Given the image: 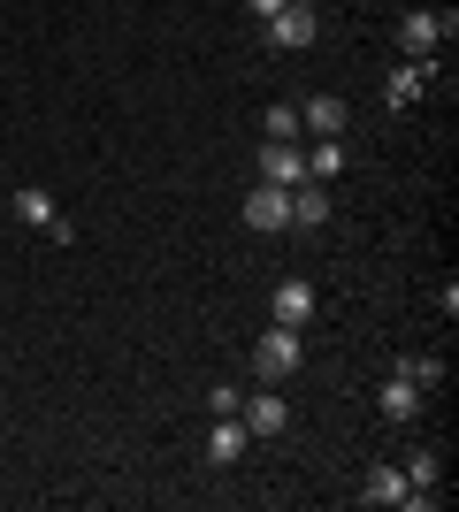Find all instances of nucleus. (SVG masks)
<instances>
[{
    "mask_svg": "<svg viewBox=\"0 0 459 512\" xmlns=\"http://www.w3.org/2000/svg\"><path fill=\"white\" fill-rule=\"evenodd\" d=\"M245 8H253V16H261V23H268V16H284L291 0H245Z\"/></svg>",
    "mask_w": 459,
    "mask_h": 512,
    "instance_id": "6ab92c4d",
    "label": "nucleus"
},
{
    "mask_svg": "<svg viewBox=\"0 0 459 512\" xmlns=\"http://www.w3.org/2000/svg\"><path fill=\"white\" fill-rule=\"evenodd\" d=\"M245 444H253V428H245L238 413H215V428H207V467H238Z\"/></svg>",
    "mask_w": 459,
    "mask_h": 512,
    "instance_id": "1a4fd4ad",
    "label": "nucleus"
},
{
    "mask_svg": "<svg viewBox=\"0 0 459 512\" xmlns=\"http://www.w3.org/2000/svg\"><path fill=\"white\" fill-rule=\"evenodd\" d=\"M238 421L253 428V436H284V428H291V406H284V390H276V383H261L253 398H238Z\"/></svg>",
    "mask_w": 459,
    "mask_h": 512,
    "instance_id": "39448f33",
    "label": "nucleus"
},
{
    "mask_svg": "<svg viewBox=\"0 0 459 512\" xmlns=\"http://www.w3.org/2000/svg\"><path fill=\"white\" fill-rule=\"evenodd\" d=\"M429 77H437V54H429V62H406V69H398V77H391V92H383V100H391V107H414Z\"/></svg>",
    "mask_w": 459,
    "mask_h": 512,
    "instance_id": "ddd939ff",
    "label": "nucleus"
},
{
    "mask_svg": "<svg viewBox=\"0 0 459 512\" xmlns=\"http://www.w3.org/2000/svg\"><path fill=\"white\" fill-rule=\"evenodd\" d=\"M261 184H284V192L306 184V146H299V138H268V146H261Z\"/></svg>",
    "mask_w": 459,
    "mask_h": 512,
    "instance_id": "423d86ee",
    "label": "nucleus"
},
{
    "mask_svg": "<svg viewBox=\"0 0 459 512\" xmlns=\"http://www.w3.org/2000/svg\"><path fill=\"white\" fill-rule=\"evenodd\" d=\"M421 398H429L421 383H406V375H383V390H375V413H383L391 428H406V421H421Z\"/></svg>",
    "mask_w": 459,
    "mask_h": 512,
    "instance_id": "0eeeda50",
    "label": "nucleus"
},
{
    "mask_svg": "<svg viewBox=\"0 0 459 512\" xmlns=\"http://www.w3.org/2000/svg\"><path fill=\"white\" fill-rule=\"evenodd\" d=\"M444 39H452V8H414V16L398 23V46H406V62H429V54H444Z\"/></svg>",
    "mask_w": 459,
    "mask_h": 512,
    "instance_id": "f03ea898",
    "label": "nucleus"
},
{
    "mask_svg": "<svg viewBox=\"0 0 459 512\" xmlns=\"http://www.w3.org/2000/svg\"><path fill=\"white\" fill-rule=\"evenodd\" d=\"M306 176H314V184L345 176V138H314V146H306Z\"/></svg>",
    "mask_w": 459,
    "mask_h": 512,
    "instance_id": "4468645a",
    "label": "nucleus"
},
{
    "mask_svg": "<svg viewBox=\"0 0 459 512\" xmlns=\"http://www.w3.org/2000/svg\"><path fill=\"white\" fill-rule=\"evenodd\" d=\"M314 306H322V299H314V283H306V276H284V283H276V299H268V314L284 321V329H306V321H314Z\"/></svg>",
    "mask_w": 459,
    "mask_h": 512,
    "instance_id": "6e6552de",
    "label": "nucleus"
},
{
    "mask_svg": "<svg viewBox=\"0 0 459 512\" xmlns=\"http://www.w3.org/2000/svg\"><path fill=\"white\" fill-rule=\"evenodd\" d=\"M261 130H268V138H299V107H268Z\"/></svg>",
    "mask_w": 459,
    "mask_h": 512,
    "instance_id": "f3484780",
    "label": "nucleus"
},
{
    "mask_svg": "<svg viewBox=\"0 0 459 512\" xmlns=\"http://www.w3.org/2000/svg\"><path fill=\"white\" fill-rule=\"evenodd\" d=\"M406 490H437V451H414V459H406Z\"/></svg>",
    "mask_w": 459,
    "mask_h": 512,
    "instance_id": "dca6fc26",
    "label": "nucleus"
},
{
    "mask_svg": "<svg viewBox=\"0 0 459 512\" xmlns=\"http://www.w3.org/2000/svg\"><path fill=\"white\" fill-rule=\"evenodd\" d=\"M16 222H31V230H54V222H62V207L46 199V184H16Z\"/></svg>",
    "mask_w": 459,
    "mask_h": 512,
    "instance_id": "f8f14e48",
    "label": "nucleus"
},
{
    "mask_svg": "<svg viewBox=\"0 0 459 512\" xmlns=\"http://www.w3.org/2000/svg\"><path fill=\"white\" fill-rule=\"evenodd\" d=\"M245 230H261V237L291 230V192L284 184H253V192H245Z\"/></svg>",
    "mask_w": 459,
    "mask_h": 512,
    "instance_id": "20e7f679",
    "label": "nucleus"
},
{
    "mask_svg": "<svg viewBox=\"0 0 459 512\" xmlns=\"http://www.w3.org/2000/svg\"><path fill=\"white\" fill-rule=\"evenodd\" d=\"M345 100H337V92H314V100L299 107V130H314V138H345Z\"/></svg>",
    "mask_w": 459,
    "mask_h": 512,
    "instance_id": "9d476101",
    "label": "nucleus"
},
{
    "mask_svg": "<svg viewBox=\"0 0 459 512\" xmlns=\"http://www.w3.org/2000/svg\"><path fill=\"white\" fill-rule=\"evenodd\" d=\"M306 360V329H284V321H268L261 344H253V367H261V383H284V375H299Z\"/></svg>",
    "mask_w": 459,
    "mask_h": 512,
    "instance_id": "f257e3e1",
    "label": "nucleus"
},
{
    "mask_svg": "<svg viewBox=\"0 0 459 512\" xmlns=\"http://www.w3.org/2000/svg\"><path fill=\"white\" fill-rule=\"evenodd\" d=\"M360 497H368V505H398V497H406V467H375Z\"/></svg>",
    "mask_w": 459,
    "mask_h": 512,
    "instance_id": "2eb2a0df",
    "label": "nucleus"
},
{
    "mask_svg": "<svg viewBox=\"0 0 459 512\" xmlns=\"http://www.w3.org/2000/svg\"><path fill=\"white\" fill-rule=\"evenodd\" d=\"M398 375H406V383H421V390L444 383V367H437V360H398Z\"/></svg>",
    "mask_w": 459,
    "mask_h": 512,
    "instance_id": "a211bd4d",
    "label": "nucleus"
},
{
    "mask_svg": "<svg viewBox=\"0 0 459 512\" xmlns=\"http://www.w3.org/2000/svg\"><path fill=\"white\" fill-rule=\"evenodd\" d=\"M322 39V16H314V0H291L284 16H268V46H284V54H299V46Z\"/></svg>",
    "mask_w": 459,
    "mask_h": 512,
    "instance_id": "7ed1b4c3",
    "label": "nucleus"
},
{
    "mask_svg": "<svg viewBox=\"0 0 459 512\" xmlns=\"http://www.w3.org/2000/svg\"><path fill=\"white\" fill-rule=\"evenodd\" d=\"M322 222H329V184H314V176L291 184V230H322Z\"/></svg>",
    "mask_w": 459,
    "mask_h": 512,
    "instance_id": "9b49d317",
    "label": "nucleus"
}]
</instances>
